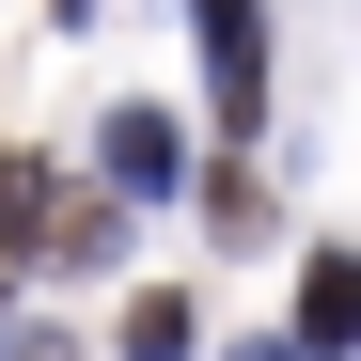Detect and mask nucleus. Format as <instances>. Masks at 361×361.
<instances>
[{
	"mask_svg": "<svg viewBox=\"0 0 361 361\" xmlns=\"http://www.w3.org/2000/svg\"><path fill=\"white\" fill-rule=\"evenodd\" d=\"M110 345H126V361H189V298H126Z\"/></svg>",
	"mask_w": 361,
	"mask_h": 361,
	"instance_id": "39448f33",
	"label": "nucleus"
},
{
	"mask_svg": "<svg viewBox=\"0 0 361 361\" xmlns=\"http://www.w3.org/2000/svg\"><path fill=\"white\" fill-rule=\"evenodd\" d=\"M189 32H204V94L252 126L267 110V0H189Z\"/></svg>",
	"mask_w": 361,
	"mask_h": 361,
	"instance_id": "f257e3e1",
	"label": "nucleus"
},
{
	"mask_svg": "<svg viewBox=\"0 0 361 361\" xmlns=\"http://www.w3.org/2000/svg\"><path fill=\"white\" fill-rule=\"evenodd\" d=\"M204 235H235V252H252V235H283V204H267V189H252V173H235V157H220V173H204Z\"/></svg>",
	"mask_w": 361,
	"mask_h": 361,
	"instance_id": "20e7f679",
	"label": "nucleus"
},
{
	"mask_svg": "<svg viewBox=\"0 0 361 361\" xmlns=\"http://www.w3.org/2000/svg\"><path fill=\"white\" fill-rule=\"evenodd\" d=\"M110 204H142V189H173V157H189V142H173V110H110Z\"/></svg>",
	"mask_w": 361,
	"mask_h": 361,
	"instance_id": "f03ea898",
	"label": "nucleus"
},
{
	"mask_svg": "<svg viewBox=\"0 0 361 361\" xmlns=\"http://www.w3.org/2000/svg\"><path fill=\"white\" fill-rule=\"evenodd\" d=\"M63 16H94V0H63Z\"/></svg>",
	"mask_w": 361,
	"mask_h": 361,
	"instance_id": "1a4fd4ad",
	"label": "nucleus"
},
{
	"mask_svg": "<svg viewBox=\"0 0 361 361\" xmlns=\"http://www.w3.org/2000/svg\"><path fill=\"white\" fill-rule=\"evenodd\" d=\"M345 330H361V267H345V252H314V267H298V361H330Z\"/></svg>",
	"mask_w": 361,
	"mask_h": 361,
	"instance_id": "7ed1b4c3",
	"label": "nucleus"
},
{
	"mask_svg": "<svg viewBox=\"0 0 361 361\" xmlns=\"http://www.w3.org/2000/svg\"><path fill=\"white\" fill-rule=\"evenodd\" d=\"M16 204H32V157H0V220H16Z\"/></svg>",
	"mask_w": 361,
	"mask_h": 361,
	"instance_id": "0eeeda50",
	"label": "nucleus"
},
{
	"mask_svg": "<svg viewBox=\"0 0 361 361\" xmlns=\"http://www.w3.org/2000/svg\"><path fill=\"white\" fill-rule=\"evenodd\" d=\"M110 235H126V204H47V252H63V267H94Z\"/></svg>",
	"mask_w": 361,
	"mask_h": 361,
	"instance_id": "423d86ee",
	"label": "nucleus"
},
{
	"mask_svg": "<svg viewBox=\"0 0 361 361\" xmlns=\"http://www.w3.org/2000/svg\"><path fill=\"white\" fill-rule=\"evenodd\" d=\"M220 361H298V345H220Z\"/></svg>",
	"mask_w": 361,
	"mask_h": 361,
	"instance_id": "6e6552de",
	"label": "nucleus"
}]
</instances>
